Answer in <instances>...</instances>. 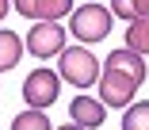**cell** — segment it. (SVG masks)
Wrapping results in <instances>:
<instances>
[{
    "label": "cell",
    "instance_id": "cell-1",
    "mask_svg": "<svg viewBox=\"0 0 149 130\" xmlns=\"http://www.w3.org/2000/svg\"><path fill=\"white\" fill-rule=\"evenodd\" d=\"M111 23H115V15L103 4H84L69 15V31L77 42H103L111 35Z\"/></svg>",
    "mask_w": 149,
    "mask_h": 130
},
{
    "label": "cell",
    "instance_id": "cell-2",
    "mask_svg": "<svg viewBox=\"0 0 149 130\" xmlns=\"http://www.w3.org/2000/svg\"><path fill=\"white\" fill-rule=\"evenodd\" d=\"M61 61H57V77H65L69 84L77 88H88V84H100V61L92 57V50L84 46H69L57 54Z\"/></svg>",
    "mask_w": 149,
    "mask_h": 130
},
{
    "label": "cell",
    "instance_id": "cell-3",
    "mask_svg": "<svg viewBox=\"0 0 149 130\" xmlns=\"http://www.w3.org/2000/svg\"><path fill=\"white\" fill-rule=\"evenodd\" d=\"M57 92H61V77L50 69H35L23 80V103H31V111H50Z\"/></svg>",
    "mask_w": 149,
    "mask_h": 130
},
{
    "label": "cell",
    "instance_id": "cell-4",
    "mask_svg": "<svg viewBox=\"0 0 149 130\" xmlns=\"http://www.w3.org/2000/svg\"><path fill=\"white\" fill-rule=\"evenodd\" d=\"M138 84H141V80L118 73V69L100 73V103H103V107H130L134 96H138Z\"/></svg>",
    "mask_w": 149,
    "mask_h": 130
},
{
    "label": "cell",
    "instance_id": "cell-5",
    "mask_svg": "<svg viewBox=\"0 0 149 130\" xmlns=\"http://www.w3.org/2000/svg\"><path fill=\"white\" fill-rule=\"evenodd\" d=\"M23 46L31 50L35 57H54L65 50V27L61 23H35L31 31H27Z\"/></svg>",
    "mask_w": 149,
    "mask_h": 130
},
{
    "label": "cell",
    "instance_id": "cell-6",
    "mask_svg": "<svg viewBox=\"0 0 149 130\" xmlns=\"http://www.w3.org/2000/svg\"><path fill=\"white\" fill-rule=\"evenodd\" d=\"M15 12L35 23H57L61 15H73V0H15Z\"/></svg>",
    "mask_w": 149,
    "mask_h": 130
},
{
    "label": "cell",
    "instance_id": "cell-7",
    "mask_svg": "<svg viewBox=\"0 0 149 130\" xmlns=\"http://www.w3.org/2000/svg\"><path fill=\"white\" fill-rule=\"evenodd\" d=\"M69 119H73L80 130H96V126H103L107 107H103L100 100H92V96H77V100L69 103Z\"/></svg>",
    "mask_w": 149,
    "mask_h": 130
},
{
    "label": "cell",
    "instance_id": "cell-8",
    "mask_svg": "<svg viewBox=\"0 0 149 130\" xmlns=\"http://www.w3.org/2000/svg\"><path fill=\"white\" fill-rule=\"evenodd\" d=\"M107 69H118V73H126V77H134V80H145V57L141 54H134V50H111L107 54Z\"/></svg>",
    "mask_w": 149,
    "mask_h": 130
},
{
    "label": "cell",
    "instance_id": "cell-9",
    "mask_svg": "<svg viewBox=\"0 0 149 130\" xmlns=\"http://www.w3.org/2000/svg\"><path fill=\"white\" fill-rule=\"evenodd\" d=\"M23 38L15 35V31H0V73H8V69H15V61L23 57Z\"/></svg>",
    "mask_w": 149,
    "mask_h": 130
},
{
    "label": "cell",
    "instance_id": "cell-10",
    "mask_svg": "<svg viewBox=\"0 0 149 130\" xmlns=\"http://www.w3.org/2000/svg\"><path fill=\"white\" fill-rule=\"evenodd\" d=\"M126 50H134V54H149V19H134L130 27H126Z\"/></svg>",
    "mask_w": 149,
    "mask_h": 130
},
{
    "label": "cell",
    "instance_id": "cell-11",
    "mask_svg": "<svg viewBox=\"0 0 149 130\" xmlns=\"http://www.w3.org/2000/svg\"><path fill=\"white\" fill-rule=\"evenodd\" d=\"M111 15L118 19H149V0H111Z\"/></svg>",
    "mask_w": 149,
    "mask_h": 130
},
{
    "label": "cell",
    "instance_id": "cell-12",
    "mask_svg": "<svg viewBox=\"0 0 149 130\" xmlns=\"http://www.w3.org/2000/svg\"><path fill=\"white\" fill-rule=\"evenodd\" d=\"M12 130H54L50 126V119H46V111H19L15 119H12Z\"/></svg>",
    "mask_w": 149,
    "mask_h": 130
},
{
    "label": "cell",
    "instance_id": "cell-13",
    "mask_svg": "<svg viewBox=\"0 0 149 130\" xmlns=\"http://www.w3.org/2000/svg\"><path fill=\"white\" fill-rule=\"evenodd\" d=\"M123 130H149V100L126 107V115H123Z\"/></svg>",
    "mask_w": 149,
    "mask_h": 130
},
{
    "label": "cell",
    "instance_id": "cell-14",
    "mask_svg": "<svg viewBox=\"0 0 149 130\" xmlns=\"http://www.w3.org/2000/svg\"><path fill=\"white\" fill-rule=\"evenodd\" d=\"M8 4H12V0H0V19L8 15Z\"/></svg>",
    "mask_w": 149,
    "mask_h": 130
},
{
    "label": "cell",
    "instance_id": "cell-15",
    "mask_svg": "<svg viewBox=\"0 0 149 130\" xmlns=\"http://www.w3.org/2000/svg\"><path fill=\"white\" fill-rule=\"evenodd\" d=\"M57 130H80V126H77V122H69V126H57Z\"/></svg>",
    "mask_w": 149,
    "mask_h": 130
}]
</instances>
